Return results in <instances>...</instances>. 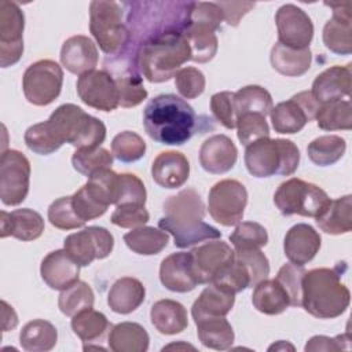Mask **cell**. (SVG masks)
Masks as SVG:
<instances>
[{
    "instance_id": "cell-27",
    "label": "cell",
    "mask_w": 352,
    "mask_h": 352,
    "mask_svg": "<svg viewBox=\"0 0 352 352\" xmlns=\"http://www.w3.org/2000/svg\"><path fill=\"white\" fill-rule=\"evenodd\" d=\"M0 236H14L19 241H34L44 231V219L33 209L22 208L12 212L1 210Z\"/></svg>"
},
{
    "instance_id": "cell-29",
    "label": "cell",
    "mask_w": 352,
    "mask_h": 352,
    "mask_svg": "<svg viewBox=\"0 0 352 352\" xmlns=\"http://www.w3.org/2000/svg\"><path fill=\"white\" fill-rule=\"evenodd\" d=\"M352 197L344 195L329 199L322 212L315 217L318 227L330 235L346 234L352 230Z\"/></svg>"
},
{
    "instance_id": "cell-36",
    "label": "cell",
    "mask_w": 352,
    "mask_h": 352,
    "mask_svg": "<svg viewBox=\"0 0 352 352\" xmlns=\"http://www.w3.org/2000/svg\"><path fill=\"white\" fill-rule=\"evenodd\" d=\"M183 34L190 45L191 60L198 63H206L214 58L219 48L214 29L206 25L187 23Z\"/></svg>"
},
{
    "instance_id": "cell-11",
    "label": "cell",
    "mask_w": 352,
    "mask_h": 352,
    "mask_svg": "<svg viewBox=\"0 0 352 352\" xmlns=\"http://www.w3.org/2000/svg\"><path fill=\"white\" fill-rule=\"evenodd\" d=\"M30 182V162L18 150L3 151L0 158V198L7 206L26 199Z\"/></svg>"
},
{
    "instance_id": "cell-34",
    "label": "cell",
    "mask_w": 352,
    "mask_h": 352,
    "mask_svg": "<svg viewBox=\"0 0 352 352\" xmlns=\"http://www.w3.org/2000/svg\"><path fill=\"white\" fill-rule=\"evenodd\" d=\"M148 333L135 322H121L109 333V348L114 352H146L148 349Z\"/></svg>"
},
{
    "instance_id": "cell-41",
    "label": "cell",
    "mask_w": 352,
    "mask_h": 352,
    "mask_svg": "<svg viewBox=\"0 0 352 352\" xmlns=\"http://www.w3.org/2000/svg\"><path fill=\"white\" fill-rule=\"evenodd\" d=\"M118 173L111 168H104L91 175L84 184L87 192L100 205H116L118 197Z\"/></svg>"
},
{
    "instance_id": "cell-60",
    "label": "cell",
    "mask_w": 352,
    "mask_h": 352,
    "mask_svg": "<svg viewBox=\"0 0 352 352\" xmlns=\"http://www.w3.org/2000/svg\"><path fill=\"white\" fill-rule=\"evenodd\" d=\"M349 334H341L334 338H330L327 336H314L309 338V341L305 345V351H338V349H345L348 348L349 344Z\"/></svg>"
},
{
    "instance_id": "cell-14",
    "label": "cell",
    "mask_w": 352,
    "mask_h": 352,
    "mask_svg": "<svg viewBox=\"0 0 352 352\" xmlns=\"http://www.w3.org/2000/svg\"><path fill=\"white\" fill-rule=\"evenodd\" d=\"M25 15L14 1H0V65H15L23 54Z\"/></svg>"
},
{
    "instance_id": "cell-61",
    "label": "cell",
    "mask_w": 352,
    "mask_h": 352,
    "mask_svg": "<svg viewBox=\"0 0 352 352\" xmlns=\"http://www.w3.org/2000/svg\"><path fill=\"white\" fill-rule=\"evenodd\" d=\"M217 4L221 8L224 21L230 26H238L242 16L254 7V3L249 1H220Z\"/></svg>"
},
{
    "instance_id": "cell-50",
    "label": "cell",
    "mask_w": 352,
    "mask_h": 352,
    "mask_svg": "<svg viewBox=\"0 0 352 352\" xmlns=\"http://www.w3.org/2000/svg\"><path fill=\"white\" fill-rule=\"evenodd\" d=\"M48 220L50 223L59 230H73L80 228L85 224L82 221L72 204V195L70 197H60L55 199L50 208H48Z\"/></svg>"
},
{
    "instance_id": "cell-28",
    "label": "cell",
    "mask_w": 352,
    "mask_h": 352,
    "mask_svg": "<svg viewBox=\"0 0 352 352\" xmlns=\"http://www.w3.org/2000/svg\"><path fill=\"white\" fill-rule=\"evenodd\" d=\"M146 289L143 283L132 276L117 279L109 290L107 304L116 314L126 315L136 311L144 301Z\"/></svg>"
},
{
    "instance_id": "cell-51",
    "label": "cell",
    "mask_w": 352,
    "mask_h": 352,
    "mask_svg": "<svg viewBox=\"0 0 352 352\" xmlns=\"http://www.w3.org/2000/svg\"><path fill=\"white\" fill-rule=\"evenodd\" d=\"M236 135L243 146L253 143L261 138H270V126L265 117L257 113L241 114L236 118Z\"/></svg>"
},
{
    "instance_id": "cell-15",
    "label": "cell",
    "mask_w": 352,
    "mask_h": 352,
    "mask_svg": "<svg viewBox=\"0 0 352 352\" xmlns=\"http://www.w3.org/2000/svg\"><path fill=\"white\" fill-rule=\"evenodd\" d=\"M77 95L82 103L102 111H113L118 104V89L106 70H91L77 78Z\"/></svg>"
},
{
    "instance_id": "cell-35",
    "label": "cell",
    "mask_w": 352,
    "mask_h": 352,
    "mask_svg": "<svg viewBox=\"0 0 352 352\" xmlns=\"http://www.w3.org/2000/svg\"><path fill=\"white\" fill-rule=\"evenodd\" d=\"M252 304L261 314L279 315L290 307V298L283 286L275 278H267L254 286Z\"/></svg>"
},
{
    "instance_id": "cell-48",
    "label": "cell",
    "mask_w": 352,
    "mask_h": 352,
    "mask_svg": "<svg viewBox=\"0 0 352 352\" xmlns=\"http://www.w3.org/2000/svg\"><path fill=\"white\" fill-rule=\"evenodd\" d=\"M235 260H238L248 271L250 287L256 286L270 275V261L267 256L257 248L234 249Z\"/></svg>"
},
{
    "instance_id": "cell-2",
    "label": "cell",
    "mask_w": 352,
    "mask_h": 352,
    "mask_svg": "<svg viewBox=\"0 0 352 352\" xmlns=\"http://www.w3.org/2000/svg\"><path fill=\"white\" fill-rule=\"evenodd\" d=\"M143 126L157 143L182 146L195 133L198 118L184 99L173 94H161L147 102L143 110Z\"/></svg>"
},
{
    "instance_id": "cell-40",
    "label": "cell",
    "mask_w": 352,
    "mask_h": 352,
    "mask_svg": "<svg viewBox=\"0 0 352 352\" xmlns=\"http://www.w3.org/2000/svg\"><path fill=\"white\" fill-rule=\"evenodd\" d=\"M345 150L346 143L341 136L324 135L314 139L308 144L307 154L312 164L318 166H330L342 158Z\"/></svg>"
},
{
    "instance_id": "cell-18",
    "label": "cell",
    "mask_w": 352,
    "mask_h": 352,
    "mask_svg": "<svg viewBox=\"0 0 352 352\" xmlns=\"http://www.w3.org/2000/svg\"><path fill=\"white\" fill-rule=\"evenodd\" d=\"M190 253L198 285L212 283L219 272L235 257L234 249L221 239L205 242L204 245L194 248Z\"/></svg>"
},
{
    "instance_id": "cell-45",
    "label": "cell",
    "mask_w": 352,
    "mask_h": 352,
    "mask_svg": "<svg viewBox=\"0 0 352 352\" xmlns=\"http://www.w3.org/2000/svg\"><path fill=\"white\" fill-rule=\"evenodd\" d=\"M72 165L78 173L89 177L100 169L111 168L113 154L100 146L94 148H77L72 157Z\"/></svg>"
},
{
    "instance_id": "cell-30",
    "label": "cell",
    "mask_w": 352,
    "mask_h": 352,
    "mask_svg": "<svg viewBox=\"0 0 352 352\" xmlns=\"http://www.w3.org/2000/svg\"><path fill=\"white\" fill-rule=\"evenodd\" d=\"M150 319L153 326L166 336L179 334L188 326L187 311L183 304L175 300H158L150 309Z\"/></svg>"
},
{
    "instance_id": "cell-53",
    "label": "cell",
    "mask_w": 352,
    "mask_h": 352,
    "mask_svg": "<svg viewBox=\"0 0 352 352\" xmlns=\"http://www.w3.org/2000/svg\"><path fill=\"white\" fill-rule=\"evenodd\" d=\"M304 274L305 270L301 265L289 263L283 264L275 276V279L286 290L292 307H301V282Z\"/></svg>"
},
{
    "instance_id": "cell-4",
    "label": "cell",
    "mask_w": 352,
    "mask_h": 352,
    "mask_svg": "<svg viewBox=\"0 0 352 352\" xmlns=\"http://www.w3.org/2000/svg\"><path fill=\"white\" fill-rule=\"evenodd\" d=\"M351 300L349 289L341 282V265L305 271L301 282V307L319 319L342 315Z\"/></svg>"
},
{
    "instance_id": "cell-26",
    "label": "cell",
    "mask_w": 352,
    "mask_h": 352,
    "mask_svg": "<svg viewBox=\"0 0 352 352\" xmlns=\"http://www.w3.org/2000/svg\"><path fill=\"white\" fill-rule=\"evenodd\" d=\"M351 92V65L331 66L323 70L312 82L311 94L320 103L342 100Z\"/></svg>"
},
{
    "instance_id": "cell-25",
    "label": "cell",
    "mask_w": 352,
    "mask_h": 352,
    "mask_svg": "<svg viewBox=\"0 0 352 352\" xmlns=\"http://www.w3.org/2000/svg\"><path fill=\"white\" fill-rule=\"evenodd\" d=\"M151 176L162 188H179L188 180L190 162L180 151H162L153 161Z\"/></svg>"
},
{
    "instance_id": "cell-37",
    "label": "cell",
    "mask_w": 352,
    "mask_h": 352,
    "mask_svg": "<svg viewBox=\"0 0 352 352\" xmlns=\"http://www.w3.org/2000/svg\"><path fill=\"white\" fill-rule=\"evenodd\" d=\"M58 341L56 327L44 319H34L28 322L21 333V346L28 352H47L51 351Z\"/></svg>"
},
{
    "instance_id": "cell-52",
    "label": "cell",
    "mask_w": 352,
    "mask_h": 352,
    "mask_svg": "<svg viewBox=\"0 0 352 352\" xmlns=\"http://www.w3.org/2000/svg\"><path fill=\"white\" fill-rule=\"evenodd\" d=\"M212 283H216L236 294L250 287V278L246 268L234 257V260L219 272Z\"/></svg>"
},
{
    "instance_id": "cell-5",
    "label": "cell",
    "mask_w": 352,
    "mask_h": 352,
    "mask_svg": "<svg viewBox=\"0 0 352 352\" xmlns=\"http://www.w3.org/2000/svg\"><path fill=\"white\" fill-rule=\"evenodd\" d=\"M300 164V150L289 139L261 138L246 146L245 165L258 179L274 175L290 176Z\"/></svg>"
},
{
    "instance_id": "cell-32",
    "label": "cell",
    "mask_w": 352,
    "mask_h": 352,
    "mask_svg": "<svg viewBox=\"0 0 352 352\" xmlns=\"http://www.w3.org/2000/svg\"><path fill=\"white\" fill-rule=\"evenodd\" d=\"M270 60L279 74L286 77H300L311 67L312 54L309 48L296 50L276 41L271 50Z\"/></svg>"
},
{
    "instance_id": "cell-31",
    "label": "cell",
    "mask_w": 352,
    "mask_h": 352,
    "mask_svg": "<svg viewBox=\"0 0 352 352\" xmlns=\"http://www.w3.org/2000/svg\"><path fill=\"white\" fill-rule=\"evenodd\" d=\"M191 307L192 319L202 316H226L234 307L235 294L216 283H208Z\"/></svg>"
},
{
    "instance_id": "cell-13",
    "label": "cell",
    "mask_w": 352,
    "mask_h": 352,
    "mask_svg": "<svg viewBox=\"0 0 352 352\" xmlns=\"http://www.w3.org/2000/svg\"><path fill=\"white\" fill-rule=\"evenodd\" d=\"M319 107L320 103L314 98L311 91H301L289 100L272 107L270 113L272 128L278 133H297L307 122L315 120Z\"/></svg>"
},
{
    "instance_id": "cell-59",
    "label": "cell",
    "mask_w": 352,
    "mask_h": 352,
    "mask_svg": "<svg viewBox=\"0 0 352 352\" xmlns=\"http://www.w3.org/2000/svg\"><path fill=\"white\" fill-rule=\"evenodd\" d=\"M72 204L73 208L77 213V216L82 220V221H88V220H94L96 217H100L102 214H104V212L107 210L106 206L100 205L99 202H96L84 188V186L77 190L73 195H72Z\"/></svg>"
},
{
    "instance_id": "cell-56",
    "label": "cell",
    "mask_w": 352,
    "mask_h": 352,
    "mask_svg": "<svg viewBox=\"0 0 352 352\" xmlns=\"http://www.w3.org/2000/svg\"><path fill=\"white\" fill-rule=\"evenodd\" d=\"M210 110L214 118L227 129L236 128V111L234 103V92L221 91L210 98Z\"/></svg>"
},
{
    "instance_id": "cell-33",
    "label": "cell",
    "mask_w": 352,
    "mask_h": 352,
    "mask_svg": "<svg viewBox=\"0 0 352 352\" xmlns=\"http://www.w3.org/2000/svg\"><path fill=\"white\" fill-rule=\"evenodd\" d=\"M201 344L216 351L228 349L235 338L232 326L226 316H202L194 319Z\"/></svg>"
},
{
    "instance_id": "cell-46",
    "label": "cell",
    "mask_w": 352,
    "mask_h": 352,
    "mask_svg": "<svg viewBox=\"0 0 352 352\" xmlns=\"http://www.w3.org/2000/svg\"><path fill=\"white\" fill-rule=\"evenodd\" d=\"M25 144L29 150L40 155H50L62 147L48 121L37 122L25 132Z\"/></svg>"
},
{
    "instance_id": "cell-23",
    "label": "cell",
    "mask_w": 352,
    "mask_h": 352,
    "mask_svg": "<svg viewBox=\"0 0 352 352\" xmlns=\"http://www.w3.org/2000/svg\"><path fill=\"white\" fill-rule=\"evenodd\" d=\"M40 274L43 280L54 290H65L78 280L80 265L65 249L50 252L41 261Z\"/></svg>"
},
{
    "instance_id": "cell-42",
    "label": "cell",
    "mask_w": 352,
    "mask_h": 352,
    "mask_svg": "<svg viewBox=\"0 0 352 352\" xmlns=\"http://www.w3.org/2000/svg\"><path fill=\"white\" fill-rule=\"evenodd\" d=\"M109 327L110 323L104 314L92 308L76 314L72 319V329L82 342H94L100 340Z\"/></svg>"
},
{
    "instance_id": "cell-3",
    "label": "cell",
    "mask_w": 352,
    "mask_h": 352,
    "mask_svg": "<svg viewBox=\"0 0 352 352\" xmlns=\"http://www.w3.org/2000/svg\"><path fill=\"white\" fill-rule=\"evenodd\" d=\"M187 60H191V51L180 30L166 32L147 40L135 54L139 73L150 82L169 81Z\"/></svg>"
},
{
    "instance_id": "cell-55",
    "label": "cell",
    "mask_w": 352,
    "mask_h": 352,
    "mask_svg": "<svg viewBox=\"0 0 352 352\" xmlns=\"http://www.w3.org/2000/svg\"><path fill=\"white\" fill-rule=\"evenodd\" d=\"M146 198H147L146 187L136 175L121 173L118 176V197H117L116 206L122 204L144 205Z\"/></svg>"
},
{
    "instance_id": "cell-62",
    "label": "cell",
    "mask_w": 352,
    "mask_h": 352,
    "mask_svg": "<svg viewBox=\"0 0 352 352\" xmlns=\"http://www.w3.org/2000/svg\"><path fill=\"white\" fill-rule=\"evenodd\" d=\"M1 307H3V330L8 331L15 329V326L18 324V316L14 308L10 307L4 300H1Z\"/></svg>"
},
{
    "instance_id": "cell-20",
    "label": "cell",
    "mask_w": 352,
    "mask_h": 352,
    "mask_svg": "<svg viewBox=\"0 0 352 352\" xmlns=\"http://www.w3.org/2000/svg\"><path fill=\"white\" fill-rule=\"evenodd\" d=\"M160 280L170 292L187 293L197 287L198 280L192 268L190 252L172 253L161 261Z\"/></svg>"
},
{
    "instance_id": "cell-7",
    "label": "cell",
    "mask_w": 352,
    "mask_h": 352,
    "mask_svg": "<svg viewBox=\"0 0 352 352\" xmlns=\"http://www.w3.org/2000/svg\"><path fill=\"white\" fill-rule=\"evenodd\" d=\"M89 30L99 48L109 56L122 55L129 47L131 34L124 22V7L117 1H91Z\"/></svg>"
},
{
    "instance_id": "cell-63",
    "label": "cell",
    "mask_w": 352,
    "mask_h": 352,
    "mask_svg": "<svg viewBox=\"0 0 352 352\" xmlns=\"http://www.w3.org/2000/svg\"><path fill=\"white\" fill-rule=\"evenodd\" d=\"M294 349V346L293 345H290V344H287L286 341H279V342H276V344H272L270 348H268V351H278V349Z\"/></svg>"
},
{
    "instance_id": "cell-17",
    "label": "cell",
    "mask_w": 352,
    "mask_h": 352,
    "mask_svg": "<svg viewBox=\"0 0 352 352\" xmlns=\"http://www.w3.org/2000/svg\"><path fill=\"white\" fill-rule=\"evenodd\" d=\"M109 72L118 89V104L121 107H135L147 98V91L143 85L142 74L136 63L125 55L114 56L110 63L104 62V69Z\"/></svg>"
},
{
    "instance_id": "cell-22",
    "label": "cell",
    "mask_w": 352,
    "mask_h": 352,
    "mask_svg": "<svg viewBox=\"0 0 352 352\" xmlns=\"http://www.w3.org/2000/svg\"><path fill=\"white\" fill-rule=\"evenodd\" d=\"M238 150L234 142L226 135L208 138L199 148V164L204 170L221 175L231 170L236 162Z\"/></svg>"
},
{
    "instance_id": "cell-44",
    "label": "cell",
    "mask_w": 352,
    "mask_h": 352,
    "mask_svg": "<svg viewBox=\"0 0 352 352\" xmlns=\"http://www.w3.org/2000/svg\"><path fill=\"white\" fill-rule=\"evenodd\" d=\"M95 296L91 286L87 282L77 280L65 290H60L58 298L59 311L66 316H74L76 314L92 308Z\"/></svg>"
},
{
    "instance_id": "cell-16",
    "label": "cell",
    "mask_w": 352,
    "mask_h": 352,
    "mask_svg": "<svg viewBox=\"0 0 352 352\" xmlns=\"http://www.w3.org/2000/svg\"><path fill=\"white\" fill-rule=\"evenodd\" d=\"M278 43L296 48H309L314 37V23L309 15L294 4H283L275 14Z\"/></svg>"
},
{
    "instance_id": "cell-38",
    "label": "cell",
    "mask_w": 352,
    "mask_h": 352,
    "mask_svg": "<svg viewBox=\"0 0 352 352\" xmlns=\"http://www.w3.org/2000/svg\"><path fill=\"white\" fill-rule=\"evenodd\" d=\"M125 245L135 253L142 256H154L162 252L168 242L169 235L161 228L140 226L124 235Z\"/></svg>"
},
{
    "instance_id": "cell-49",
    "label": "cell",
    "mask_w": 352,
    "mask_h": 352,
    "mask_svg": "<svg viewBox=\"0 0 352 352\" xmlns=\"http://www.w3.org/2000/svg\"><path fill=\"white\" fill-rule=\"evenodd\" d=\"M230 242L232 243L234 249H260L268 243V232L256 221H242L236 224L234 232L230 235Z\"/></svg>"
},
{
    "instance_id": "cell-12",
    "label": "cell",
    "mask_w": 352,
    "mask_h": 352,
    "mask_svg": "<svg viewBox=\"0 0 352 352\" xmlns=\"http://www.w3.org/2000/svg\"><path fill=\"white\" fill-rule=\"evenodd\" d=\"M114 248V238L104 227L91 226L67 235L63 241L66 253L80 265L88 267L94 260L110 256Z\"/></svg>"
},
{
    "instance_id": "cell-39",
    "label": "cell",
    "mask_w": 352,
    "mask_h": 352,
    "mask_svg": "<svg viewBox=\"0 0 352 352\" xmlns=\"http://www.w3.org/2000/svg\"><path fill=\"white\" fill-rule=\"evenodd\" d=\"M236 117L246 113L268 116L274 107L271 94L260 85H246L234 92Z\"/></svg>"
},
{
    "instance_id": "cell-1",
    "label": "cell",
    "mask_w": 352,
    "mask_h": 352,
    "mask_svg": "<svg viewBox=\"0 0 352 352\" xmlns=\"http://www.w3.org/2000/svg\"><path fill=\"white\" fill-rule=\"evenodd\" d=\"M162 210L164 216L158 220V227L173 236L177 248L221 238L216 227L204 221L205 205L194 188H184L170 195L164 202Z\"/></svg>"
},
{
    "instance_id": "cell-8",
    "label": "cell",
    "mask_w": 352,
    "mask_h": 352,
    "mask_svg": "<svg viewBox=\"0 0 352 352\" xmlns=\"http://www.w3.org/2000/svg\"><path fill=\"white\" fill-rule=\"evenodd\" d=\"M329 199L326 191L319 186L298 177L283 182L274 194V204L283 216L316 217Z\"/></svg>"
},
{
    "instance_id": "cell-47",
    "label": "cell",
    "mask_w": 352,
    "mask_h": 352,
    "mask_svg": "<svg viewBox=\"0 0 352 352\" xmlns=\"http://www.w3.org/2000/svg\"><path fill=\"white\" fill-rule=\"evenodd\" d=\"M146 153V142L140 135L132 131H124L114 136L111 142V154L121 162L139 161Z\"/></svg>"
},
{
    "instance_id": "cell-43",
    "label": "cell",
    "mask_w": 352,
    "mask_h": 352,
    "mask_svg": "<svg viewBox=\"0 0 352 352\" xmlns=\"http://www.w3.org/2000/svg\"><path fill=\"white\" fill-rule=\"evenodd\" d=\"M316 124L323 131H349L352 128V106L349 100H337L320 104Z\"/></svg>"
},
{
    "instance_id": "cell-54",
    "label": "cell",
    "mask_w": 352,
    "mask_h": 352,
    "mask_svg": "<svg viewBox=\"0 0 352 352\" xmlns=\"http://www.w3.org/2000/svg\"><path fill=\"white\" fill-rule=\"evenodd\" d=\"M205 76L204 73L192 66L182 67L175 74V85L177 92L184 99H195L198 98L205 89Z\"/></svg>"
},
{
    "instance_id": "cell-58",
    "label": "cell",
    "mask_w": 352,
    "mask_h": 352,
    "mask_svg": "<svg viewBox=\"0 0 352 352\" xmlns=\"http://www.w3.org/2000/svg\"><path fill=\"white\" fill-rule=\"evenodd\" d=\"M223 12L217 3H206V1H191L188 8V19L187 23H199L210 26L217 30L221 25Z\"/></svg>"
},
{
    "instance_id": "cell-21",
    "label": "cell",
    "mask_w": 352,
    "mask_h": 352,
    "mask_svg": "<svg viewBox=\"0 0 352 352\" xmlns=\"http://www.w3.org/2000/svg\"><path fill=\"white\" fill-rule=\"evenodd\" d=\"M322 238L309 224L298 223L289 228L283 239L285 256L292 264L304 267L320 249Z\"/></svg>"
},
{
    "instance_id": "cell-6",
    "label": "cell",
    "mask_w": 352,
    "mask_h": 352,
    "mask_svg": "<svg viewBox=\"0 0 352 352\" xmlns=\"http://www.w3.org/2000/svg\"><path fill=\"white\" fill-rule=\"evenodd\" d=\"M58 140L76 148L99 147L106 139V125L73 103L56 107L47 120Z\"/></svg>"
},
{
    "instance_id": "cell-19",
    "label": "cell",
    "mask_w": 352,
    "mask_h": 352,
    "mask_svg": "<svg viewBox=\"0 0 352 352\" xmlns=\"http://www.w3.org/2000/svg\"><path fill=\"white\" fill-rule=\"evenodd\" d=\"M324 4L333 10V16L323 28V43L337 55H349L352 52L351 1Z\"/></svg>"
},
{
    "instance_id": "cell-10",
    "label": "cell",
    "mask_w": 352,
    "mask_h": 352,
    "mask_svg": "<svg viewBox=\"0 0 352 352\" xmlns=\"http://www.w3.org/2000/svg\"><path fill=\"white\" fill-rule=\"evenodd\" d=\"M248 204L246 187L235 179L217 182L208 194L209 214L224 227L241 223Z\"/></svg>"
},
{
    "instance_id": "cell-24",
    "label": "cell",
    "mask_w": 352,
    "mask_h": 352,
    "mask_svg": "<svg viewBox=\"0 0 352 352\" xmlns=\"http://www.w3.org/2000/svg\"><path fill=\"white\" fill-rule=\"evenodd\" d=\"M99 60L96 44L87 36L69 37L60 48V63L73 74H84L95 70Z\"/></svg>"
},
{
    "instance_id": "cell-57",
    "label": "cell",
    "mask_w": 352,
    "mask_h": 352,
    "mask_svg": "<svg viewBox=\"0 0 352 352\" xmlns=\"http://www.w3.org/2000/svg\"><path fill=\"white\" fill-rule=\"evenodd\" d=\"M150 219V214L144 205L139 204H122L117 205L110 221L121 228H136L144 226Z\"/></svg>"
},
{
    "instance_id": "cell-9",
    "label": "cell",
    "mask_w": 352,
    "mask_h": 352,
    "mask_svg": "<svg viewBox=\"0 0 352 352\" xmlns=\"http://www.w3.org/2000/svg\"><path fill=\"white\" fill-rule=\"evenodd\" d=\"M62 84L63 70L51 59H41L32 63L22 77L23 95L34 106L52 103L59 96Z\"/></svg>"
}]
</instances>
